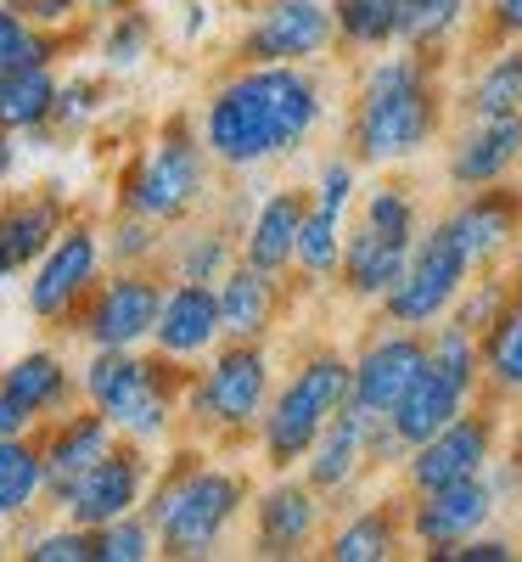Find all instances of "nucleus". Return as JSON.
<instances>
[{
	"mask_svg": "<svg viewBox=\"0 0 522 562\" xmlns=\"http://www.w3.org/2000/svg\"><path fill=\"white\" fill-rule=\"evenodd\" d=\"M12 12H23L34 29L52 34H84L90 29V0H7Z\"/></svg>",
	"mask_w": 522,
	"mask_h": 562,
	"instance_id": "c03bdc74",
	"label": "nucleus"
},
{
	"mask_svg": "<svg viewBox=\"0 0 522 562\" xmlns=\"http://www.w3.org/2000/svg\"><path fill=\"white\" fill-rule=\"evenodd\" d=\"M23 434H39V416L18 394L0 389V439H23Z\"/></svg>",
	"mask_w": 522,
	"mask_h": 562,
	"instance_id": "de8ad7c7",
	"label": "nucleus"
},
{
	"mask_svg": "<svg viewBox=\"0 0 522 562\" xmlns=\"http://www.w3.org/2000/svg\"><path fill=\"white\" fill-rule=\"evenodd\" d=\"M484 394L522 400V299H511L484 333Z\"/></svg>",
	"mask_w": 522,
	"mask_h": 562,
	"instance_id": "e433bc0d",
	"label": "nucleus"
},
{
	"mask_svg": "<svg viewBox=\"0 0 522 562\" xmlns=\"http://www.w3.org/2000/svg\"><path fill=\"white\" fill-rule=\"evenodd\" d=\"M517 557V540H506V535H472V540H461L444 562H511Z\"/></svg>",
	"mask_w": 522,
	"mask_h": 562,
	"instance_id": "49530a36",
	"label": "nucleus"
},
{
	"mask_svg": "<svg viewBox=\"0 0 522 562\" xmlns=\"http://www.w3.org/2000/svg\"><path fill=\"white\" fill-rule=\"evenodd\" d=\"M236 259H242V237H236V225L219 209L174 225L163 243V276H174V281H214L219 288Z\"/></svg>",
	"mask_w": 522,
	"mask_h": 562,
	"instance_id": "cd10ccee",
	"label": "nucleus"
},
{
	"mask_svg": "<svg viewBox=\"0 0 522 562\" xmlns=\"http://www.w3.org/2000/svg\"><path fill=\"white\" fill-rule=\"evenodd\" d=\"M349 371H354V360L343 349H331V344L304 349L293 360V371L275 383L270 411H264L259 434H253V456H259L264 473H298L304 467L320 428L349 405Z\"/></svg>",
	"mask_w": 522,
	"mask_h": 562,
	"instance_id": "0eeeda50",
	"label": "nucleus"
},
{
	"mask_svg": "<svg viewBox=\"0 0 522 562\" xmlns=\"http://www.w3.org/2000/svg\"><path fill=\"white\" fill-rule=\"evenodd\" d=\"M410 529H405V495H376L354 506L349 518H338L320 540V557L331 562H394L405 557Z\"/></svg>",
	"mask_w": 522,
	"mask_h": 562,
	"instance_id": "bb28decb",
	"label": "nucleus"
},
{
	"mask_svg": "<svg viewBox=\"0 0 522 562\" xmlns=\"http://www.w3.org/2000/svg\"><path fill=\"white\" fill-rule=\"evenodd\" d=\"M365 164L343 147V153H331V158H320V169H315V180H309V198L320 203V209H338V214H354L360 209V192H365Z\"/></svg>",
	"mask_w": 522,
	"mask_h": 562,
	"instance_id": "37998d69",
	"label": "nucleus"
},
{
	"mask_svg": "<svg viewBox=\"0 0 522 562\" xmlns=\"http://www.w3.org/2000/svg\"><path fill=\"white\" fill-rule=\"evenodd\" d=\"M63 63H23L0 79V130L18 140H52Z\"/></svg>",
	"mask_w": 522,
	"mask_h": 562,
	"instance_id": "7c9ffc66",
	"label": "nucleus"
},
{
	"mask_svg": "<svg viewBox=\"0 0 522 562\" xmlns=\"http://www.w3.org/2000/svg\"><path fill=\"white\" fill-rule=\"evenodd\" d=\"M152 557H163V546L147 512H129V518L97 529V562H152Z\"/></svg>",
	"mask_w": 522,
	"mask_h": 562,
	"instance_id": "79ce46f5",
	"label": "nucleus"
},
{
	"mask_svg": "<svg viewBox=\"0 0 522 562\" xmlns=\"http://www.w3.org/2000/svg\"><path fill=\"white\" fill-rule=\"evenodd\" d=\"M439 220L450 225V237L461 243L472 270H500L511 259V248L522 243V186L500 180V186L461 192Z\"/></svg>",
	"mask_w": 522,
	"mask_h": 562,
	"instance_id": "f3484780",
	"label": "nucleus"
},
{
	"mask_svg": "<svg viewBox=\"0 0 522 562\" xmlns=\"http://www.w3.org/2000/svg\"><path fill=\"white\" fill-rule=\"evenodd\" d=\"M163 288L169 276L158 265H113L97 281V293L84 299V310L73 315L68 338L79 349H147L158 333Z\"/></svg>",
	"mask_w": 522,
	"mask_h": 562,
	"instance_id": "9d476101",
	"label": "nucleus"
},
{
	"mask_svg": "<svg viewBox=\"0 0 522 562\" xmlns=\"http://www.w3.org/2000/svg\"><path fill=\"white\" fill-rule=\"evenodd\" d=\"M84 34H52V29H34L23 12H12L0 0V79L23 63H68V52H79Z\"/></svg>",
	"mask_w": 522,
	"mask_h": 562,
	"instance_id": "58836bf2",
	"label": "nucleus"
},
{
	"mask_svg": "<svg viewBox=\"0 0 522 562\" xmlns=\"http://www.w3.org/2000/svg\"><path fill=\"white\" fill-rule=\"evenodd\" d=\"M304 214H309V186H270V192H259L242 220V259L270 276H293Z\"/></svg>",
	"mask_w": 522,
	"mask_h": 562,
	"instance_id": "4be33fe9",
	"label": "nucleus"
},
{
	"mask_svg": "<svg viewBox=\"0 0 522 562\" xmlns=\"http://www.w3.org/2000/svg\"><path fill=\"white\" fill-rule=\"evenodd\" d=\"M84 45H90V57H97V68H107L113 79H124V74H135L140 63L158 52V18L147 7L107 12V18L90 23Z\"/></svg>",
	"mask_w": 522,
	"mask_h": 562,
	"instance_id": "473e14b6",
	"label": "nucleus"
},
{
	"mask_svg": "<svg viewBox=\"0 0 522 562\" xmlns=\"http://www.w3.org/2000/svg\"><path fill=\"white\" fill-rule=\"evenodd\" d=\"M236 7H242V12H248V7H259V0H236Z\"/></svg>",
	"mask_w": 522,
	"mask_h": 562,
	"instance_id": "5fc2aeb1",
	"label": "nucleus"
},
{
	"mask_svg": "<svg viewBox=\"0 0 522 562\" xmlns=\"http://www.w3.org/2000/svg\"><path fill=\"white\" fill-rule=\"evenodd\" d=\"M298 473H304L331 506H338L343 495H354V490L365 484V473H376V461H371V416L354 411V405H343V411L320 428V439L309 445V456H304Z\"/></svg>",
	"mask_w": 522,
	"mask_h": 562,
	"instance_id": "412c9836",
	"label": "nucleus"
},
{
	"mask_svg": "<svg viewBox=\"0 0 522 562\" xmlns=\"http://www.w3.org/2000/svg\"><path fill=\"white\" fill-rule=\"evenodd\" d=\"M472 276H478V270H472V259L450 237V225L444 220H427L416 248H410V259H405V270H399V281L383 293V304H376V315L433 333L439 321H450V310L466 293Z\"/></svg>",
	"mask_w": 522,
	"mask_h": 562,
	"instance_id": "1a4fd4ad",
	"label": "nucleus"
},
{
	"mask_svg": "<svg viewBox=\"0 0 522 562\" xmlns=\"http://www.w3.org/2000/svg\"><path fill=\"white\" fill-rule=\"evenodd\" d=\"M18 158H23V140L0 130V192H7V186L18 180Z\"/></svg>",
	"mask_w": 522,
	"mask_h": 562,
	"instance_id": "09e8293b",
	"label": "nucleus"
},
{
	"mask_svg": "<svg viewBox=\"0 0 522 562\" xmlns=\"http://www.w3.org/2000/svg\"><path fill=\"white\" fill-rule=\"evenodd\" d=\"M349 360H354V371H349V405L365 411L371 422H388L405 405V394L421 383V371L433 366V333L376 315V326L365 333V344Z\"/></svg>",
	"mask_w": 522,
	"mask_h": 562,
	"instance_id": "9b49d317",
	"label": "nucleus"
},
{
	"mask_svg": "<svg viewBox=\"0 0 522 562\" xmlns=\"http://www.w3.org/2000/svg\"><path fill=\"white\" fill-rule=\"evenodd\" d=\"M506 276H511V293L522 299V243L511 248V259H506Z\"/></svg>",
	"mask_w": 522,
	"mask_h": 562,
	"instance_id": "603ef678",
	"label": "nucleus"
},
{
	"mask_svg": "<svg viewBox=\"0 0 522 562\" xmlns=\"http://www.w3.org/2000/svg\"><path fill=\"white\" fill-rule=\"evenodd\" d=\"M219 164L203 147L197 113H169L152 124V135L129 147V158L113 175V209H129L140 220H158L163 231L208 214L219 192Z\"/></svg>",
	"mask_w": 522,
	"mask_h": 562,
	"instance_id": "20e7f679",
	"label": "nucleus"
},
{
	"mask_svg": "<svg viewBox=\"0 0 522 562\" xmlns=\"http://www.w3.org/2000/svg\"><path fill=\"white\" fill-rule=\"evenodd\" d=\"M495 461H500V400H478L450 428L421 439L399 461V484H405V495H427V490H444L461 479H484V473H495Z\"/></svg>",
	"mask_w": 522,
	"mask_h": 562,
	"instance_id": "ddd939ff",
	"label": "nucleus"
},
{
	"mask_svg": "<svg viewBox=\"0 0 522 562\" xmlns=\"http://www.w3.org/2000/svg\"><path fill=\"white\" fill-rule=\"evenodd\" d=\"M455 113L461 119H506L522 113V40L489 45V57L466 74L455 90Z\"/></svg>",
	"mask_w": 522,
	"mask_h": 562,
	"instance_id": "2f4dec72",
	"label": "nucleus"
},
{
	"mask_svg": "<svg viewBox=\"0 0 522 562\" xmlns=\"http://www.w3.org/2000/svg\"><path fill=\"white\" fill-rule=\"evenodd\" d=\"M495 512H500V484L495 473H484V479H461V484L427 490V495H405V529L421 557L444 562L461 540L484 535L495 524Z\"/></svg>",
	"mask_w": 522,
	"mask_h": 562,
	"instance_id": "dca6fc26",
	"label": "nucleus"
},
{
	"mask_svg": "<svg viewBox=\"0 0 522 562\" xmlns=\"http://www.w3.org/2000/svg\"><path fill=\"white\" fill-rule=\"evenodd\" d=\"M225 344V321H219V288L214 281H174L163 288V310H158V333L147 349L180 360V366H197Z\"/></svg>",
	"mask_w": 522,
	"mask_h": 562,
	"instance_id": "6ab92c4d",
	"label": "nucleus"
},
{
	"mask_svg": "<svg viewBox=\"0 0 522 562\" xmlns=\"http://www.w3.org/2000/svg\"><path fill=\"white\" fill-rule=\"evenodd\" d=\"M113 108V74L107 68H73L57 85V113H52V140L90 135Z\"/></svg>",
	"mask_w": 522,
	"mask_h": 562,
	"instance_id": "c9c22d12",
	"label": "nucleus"
},
{
	"mask_svg": "<svg viewBox=\"0 0 522 562\" xmlns=\"http://www.w3.org/2000/svg\"><path fill=\"white\" fill-rule=\"evenodd\" d=\"M331 529V501L304 473H270L248 506V546L253 557H304L320 551Z\"/></svg>",
	"mask_w": 522,
	"mask_h": 562,
	"instance_id": "2eb2a0df",
	"label": "nucleus"
},
{
	"mask_svg": "<svg viewBox=\"0 0 522 562\" xmlns=\"http://www.w3.org/2000/svg\"><path fill=\"white\" fill-rule=\"evenodd\" d=\"M275 383L281 378H275L270 344L225 338L208 360L192 366V383H185V439H203L214 450L253 445Z\"/></svg>",
	"mask_w": 522,
	"mask_h": 562,
	"instance_id": "423d86ee",
	"label": "nucleus"
},
{
	"mask_svg": "<svg viewBox=\"0 0 522 562\" xmlns=\"http://www.w3.org/2000/svg\"><path fill=\"white\" fill-rule=\"evenodd\" d=\"M472 34L484 40V52H489V45H506V40H522V0H484Z\"/></svg>",
	"mask_w": 522,
	"mask_h": 562,
	"instance_id": "a18cd8bd",
	"label": "nucleus"
},
{
	"mask_svg": "<svg viewBox=\"0 0 522 562\" xmlns=\"http://www.w3.org/2000/svg\"><path fill=\"white\" fill-rule=\"evenodd\" d=\"M450 119L455 90L444 85V57H427L416 45H388L354 79L343 147L365 169H399L416 164L427 147H439Z\"/></svg>",
	"mask_w": 522,
	"mask_h": 562,
	"instance_id": "f03ea898",
	"label": "nucleus"
},
{
	"mask_svg": "<svg viewBox=\"0 0 522 562\" xmlns=\"http://www.w3.org/2000/svg\"><path fill=\"white\" fill-rule=\"evenodd\" d=\"M107 237H102V220L90 214H73L57 243L45 248L29 270H23V315L45 333L68 338L73 315L84 310V299L97 293V281L107 276Z\"/></svg>",
	"mask_w": 522,
	"mask_h": 562,
	"instance_id": "6e6552de",
	"label": "nucleus"
},
{
	"mask_svg": "<svg viewBox=\"0 0 522 562\" xmlns=\"http://www.w3.org/2000/svg\"><path fill=\"white\" fill-rule=\"evenodd\" d=\"M343 237H349V214L320 209V203L309 198V214H304V231H298V259H293V276H298V281H309V288H338Z\"/></svg>",
	"mask_w": 522,
	"mask_h": 562,
	"instance_id": "f704fd0d",
	"label": "nucleus"
},
{
	"mask_svg": "<svg viewBox=\"0 0 522 562\" xmlns=\"http://www.w3.org/2000/svg\"><path fill=\"white\" fill-rule=\"evenodd\" d=\"M287 276H270L248 259H236L219 281V321L225 338H248V344H270L281 315H287Z\"/></svg>",
	"mask_w": 522,
	"mask_h": 562,
	"instance_id": "b1692460",
	"label": "nucleus"
},
{
	"mask_svg": "<svg viewBox=\"0 0 522 562\" xmlns=\"http://www.w3.org/2000/svg\"><path fill=\"white\" fill-rule=\"evenodd\" d=\"M185 383H192V366L158 349H84L79 360V400L97 405L118 439L152 450L185 439Z\"/></svg>",
	"mask_w": 522,
	"mask_h": 562,
	"instance_id": "39448f33",
	"label": "nucleus"
},
{
	"mask_svg": "<svg viewBox=\"0 0 522 562\" xmlns=\"http://www.w3.org/2000/svg\"><path fill=\"white\" fill-rule=\"evenodd\" d=\"M248 506H253L248 467H236L225 450H214L203 439H180L158 461V479H152L140 512L152 518L163 557L203 562L236 540V529L248 524Z\"/></svg>",
	"mask_w": 522,
	"mask_h": 562,
	"instance_id": "7ed1b4c3",
	"label": "nucleus"
},
{
	"mask_svg": "<svg viewBox=\"0 0 522 562\" xmlns=\"http://www.w3.org/2000/svg\"><path fill=\"white\" fill-rule=\"evenodd\" d=\"M416 237H394V231L383 225H365L354 220L349 225V237H343V265H338V293L349 304H383V293L399 281L405 259H410Z\"/></svg>",
	"mask_w": 522,
	"mask_h": 562,
	"instance_id": "393cba45",
	"label": "nucleus"
},
{
	"mask_svg": "<svg viewBox=\"0 0 522 562\" xmlns=\"http://www.w3.org/2000/svg\"><path fill=\"white\" fill-rule=\"evenodd\" d=\"M331 18H338V45L343 52H388L405 40V18L410 0H331Z\"/></svg>",
	"mask_w": 522,
	"mask_h": 562,
	"instance_id": "72a5a7b5",
	"label": "nucleus"
},
{
	"mask_svg": "<svg viewBox=\"0 0 522 562\" xmlns=\"http://www.w3.org/2000/svg\"><path fill=\"white\" fill-rule=\"evenodd\" d=\"M18 557L23 562H97V529H79L63 512H52V524L34 518L18 535Z\"/></svg>",
	"mask_w": 522,
	"mask_h": 562,
	"instance_id": "ea45409f",
	"label": "nucleus"
},
{
	"mask_svg": "<svg viewBox=\"0 0 522 562\" xmlns=\"http://www.w3.org/2000/svg\"><path fill=\"white\" fill-rule=\"evenodd\" d=\"M338 52L331 0H259L230 34V63H326Z\"/></svg>",
	"mask_w": 522,
	"mask_h": 562,
	"instance_id": "f8f14e48",
	"label": "nucleus"
},
{
	"mask_svg": "<svg viewBox=\"0 0 522 562\" xmlns=\"http://www.w3.org/2000/svg\"><path fill=\"white\" fill-rule=\"evenodd\" d=\"M331 102L320 63H230L197 102L203 147L225 180L293 164L320 135Z\"/></svg>",
	"mask_w": 522,
	"mask_h": 562,
	"instance_id": "f257e3e1",
	"label": "nucleus"
},
{
	"mask_svg": "<svg viewBox=\"0 0 522 562\" xmlns=\"http://www.w3.org/2000/svg\"><path fill=\"white\" fill-rule=\"evenodd\" d=\"M73 198L63 192L57 180L45 186H23V192H0V259H7L18 276L57 243V231L73 220Z\"/></svg>",
	"mask_w": 522,
	"mask_h": 562,
	"instance_id": "aec40b11",
	"label": "nucleus"
},
{
	"mask_svg": "<svg viewBox=\"0 0 522 562\" xmlns=\"http://www.w3.org/2000/svg\"><path fill=\"white\" fill-rule=\"evenodd\" d=\"M478 400H484L478 383L455 378V371H444V366H427V371H421V383L405 394V405L388 416V422H394V439H399L405 456H410L421 439H433L439 428H450V422H455L461 411H472Z\"/></svg>",
	"mask_w": 522,
	"mask_h": 562,
	"instance_id": "c85d7f7f",
	"label": "nucleus"
},
{
	"mask_svg": "<svg viewBox=\"0 0 522 562\" xmlns=\"http://www.w3.org/2000/svg\"><path fill=\"white\" fill-rule=\"evenodd\" d=\"M45 506H52V479H45L39 434L0 439V540H18Z\"/></svg>",
	"mask_w": 522,
	"mask_h": 562,
	"instance_id": "c756f323",
	"label": "nucleus"
},
{
	"mask_svg": "<svg viewBox=\"0 0 522 562\" xmlns=\"http://www.w3.org/2000/svg\"><path fill=\"white\" fill-rule=\"evenodd\" d=\"M158 479V450L152 445H135V439H118L90 473H79L57 501L52 512H63L68 524L79 529H102L113 518H129V512L147 506V490Z\"/></svg>",
	"mask_w": 522,
	"mask_h": 562,
	"instance_id": "4468645a",
	"label": "nucleus"
},
{
	"mask_svg": "<svg viewBox=\"0 0 522 562\" xmlns=\"http://www.w3.org/2000/svg\"><path fill=\"white\" fill-rule=\"evenodd\" d=\"M124 7H140V0H90V23L107 18V12H124Z\"/></svg>",
	"mask_w": 522,
	"mask_h": 562,
	"instance_id": "3c124183",
	"label": "nucleus"
},
{
	"mask_svg": "<svg viewBox=\"0 0 522 562\" xmlns=\"http://www.w3.org/2000/svg\"><path fill=\"white\" fill-rule=\"evenodd\" d=\"M113 445H118V428L97 405H84V400L73 411L52 416V422H39V456H45V479H52V501L79 473H90V467H97Z\"/></svg>",
	"mask_w": 522,
	"mask_h": 562,
	"instance_id": "5701e85b",
	"label": "nucleus"
},
{
	"mask_svg": "<svg viewBox=\"0 0 522 562\" xmlns=\"http://www.w3.org/2000/svg\"><path fill=\"white\" fill-rule=\"evenodd\" d=\"M472 7H478V0H410L399 45H416V52H427V57H450L455 40L472 34V23H478Z\"/></svg>",
	"mask_w": 522,
	"mask_h": 562,
	"instance_id": "4c0bfd02",
	"label": "nucleus"
},
{
	"mask_svg": "<svg viewBox=\"0 0 522 562\" xmlns=\"http://www.w3.org/2000/svg\"><path fill=\"white\" fill-rule=\"evenodd\" d=\"M522 169V113L506 119H461V130L444 147V180L455 192L500 186Z\"/></svg>",
	"mask_w": 522,
	"mask_h": 562,
	"instance_id": "a211bd4d",
	"label": "nucleus"
},
{
	"mask_svg": "<svg viewBox=\"0 0 522 562\" xmlns=\"http://www.w3.org/2000/svg\"><path fill=\"white\" fill-rule=\"evenodd\" d=\"M0 389L18 394L39 422H52L79 405V360L63 344H29L0 366Z\"/></svg>",
	"mask_w": 522,
	"mask_h": 562,
	"instance_id": "a878e982",
	"label": "nucleus"
},
{
	"mask_svg": "<svg viewBox=\"0 0 522 562\" xmlns=\"http://www.w3.org/2000/svg\"><path fill=\"white\" fill-rule=\"evenodd\" d=\"M180 12H185V18H180V34H185V40H203V34H208V7H203V0H185Z\"/></svg>",
	"mask_w": 522,
	"mask_h": 562,
	"instance_id": "8fccbe9b",
	"label": "nucleus"
},
{
	"mask_svg": "<svg viewBox=\"0 0 522 562\" xmlns=\"http://www.w3.org/2000/svg\"><path fill=\"white\" fill-rule=\"evenodd\" d=\"M102 237H107V265H158L163 270V243L169 231L158 220H140L129 209H113L102 220Z\"/></svg>",
	"mask_w": 522,
	"mask_h": 562,
	"instance_id": "a19ab883",
	"label": "nucleus"
},
{
	"mask_svg": "<svg viewBox=\"0 0 522 562\" xmlns=\"http://www.w3.org/2000/svg\"><path fill=\"white\" fill-rule=\"evenodd\" d=\"M12 281H18V270H12L7 259H0V299H7V288H12Z\"/></svg>",
	"mask_w": 522,
	"mask_h": 562,
	"instance_id": "864d4df0",
	"label": "nucleus"
}]
</instances>
